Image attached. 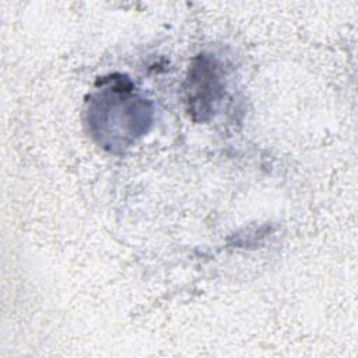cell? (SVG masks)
Wrapping results in <instances>:
<instances>
[{"label":"cell","instance_id":"obj_1","mask_svg":"<svg viewBox=\"0 0 358 358\" xmlns=\"http://www.w3.org/2000/svg\"><path fill=\"white\" fill-rule=\"evenodd\" d=\"M151 119L150 103L134 92L130 80L122 74L102 77L87 102L88 129L110 151L129 147L145 134Z\"/></svg>","mask_w":358,"mask_h":358},{"label":"cell","instance_id":"obj_2","mask_svg":"<svg viewBox=\"0 0 358 358\" xmlns=\"http://www.w3.org/2000/svg\"><path fill=\"white\" fill-rule=\"evenodd\" d=\"M186 102L190 116L197 122L210 119L224 95L218 66L211 57L200 55L193 60L186 80Z\"/></svg>","mask_w":358,"mask_h":358}]
</instances>
